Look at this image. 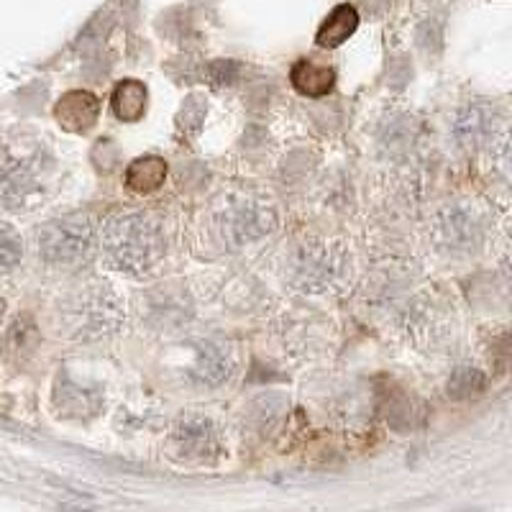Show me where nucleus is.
Masks as SVG:
<instances>
[{
    "label": "nucleus",
    "instance_id": "obj_1",
    "mask_svg": "<svg viewBox=\"0 0 512 512\" xmlns=\"http://www.w3.org/2000/svg\"><path fill=\"white\" fill-rule=\"evenodd\" d=\"M105 262L126 274H144L162 259L164 228L157 216L144 210L113 213L100 228Z\"/></svg>",
    "mask_w": 512,
    "mask_h": 512
},
{
    "label": "nucleus",
    "instance_id": "obj_2",
    "mask_svg": "<svg viewBox=\"0 0 512 512\" xmlns=\"http://www.w3.org/2000/svg\"><path fill=\"white\" fill-rule=\"evenodd\" d=\"M52 159L26 139L0 141V208L29 210L47 200Z\"/></svg>",
    "mask_w": 512,
    "mask_h": 512
},
{
    "label": "nucleus",
    "instance_id": "obj_3",
    "mask_svg": "<svg viewBox=\"0 0 512 512\" xmlns=\"http://www.w3.org/2000/svg\"><path fill=\"white\" fill-rule=\"evenodd\" d=\"M290 282L305 292H328L346 277V254L326 241L308 239L297 244L287 262Z\"/></svg>",
    "mask_w": 512,
    "mask_h": 512
},
{
    "label": "nucleus",
    "instance_id": "obj_4",
    "mask_svg": "<svg viewBox=\"0 0 512 512\" xmlns=\"http://www.w3.org/2000/svg\"><path fill=\"white\" fill-rule=\"evenodd\" d=\"M95 244V231L90 216H64L59 221L41 226L36 233L39 256L52 267L72 269L88 262Z\"/></svg>",
    "mask_w": 512,
    "mask_h": 512
},
{
    "label": "nucleus",
    "instance_id": "obj_5",
    "mask_svg": "<svg viewBox=\"0 0 512 512\" xmlns=\"http://www.w3.org/2000/svg\"><path fill=\"white\" fill-rule=\"evenodd\" d=\"M123 310L118 297L105 287H90L75 297L67 310V326L72 336L82 341H95L100 336L116 331L121 326Z\"/></svg>",
    "mask_w": 512,
    "mask_h": 512
},
{
    "label": "nucleus",
    "instance_id": "obj_6",
    "mask_svg": "<svg viewBox=\"0 0 512 512\" xmlns=\"http://www.w3.org/2000/svg\"><path fill=\"white\" fill-rule=\"evenodd\" d=\"M487 213L477 203H451L433 221V239L451 254H472L484 241Z\"/></svg>",
    "mask_w": 512,
    "mask_h": 512
},
{
    "label": "nucleus",
    "instance_id": "obj_7",
    "mask_svg": "<svg viewBox=\"0 0 512 512\" xmlns=\"http://www.w3.org/2000/svg\"><path fill=\"white\" fill-rule=\"evenodd\" d=\"M277 228V210L262 198H241L226 208L223 233L233 244H246L272 233Z\"/></svg>",
    "mask_w": 512,
    "mask_h": 512
},
{
    "label": "nucleus",
    "instance_id": "obj_8",
    "mask_svg": "<svg viewBox=\"0 0 512 512\" xmlns=\"http://www.w3.org/2000/svg\"><path fill=\"white\" fill-rule=\"evenodd\" d=\"M454 136L466 152H495L507 141L505 131H500V118L484 103L466 105L454 121Z\"/></svg>",
    "mask_w": 512,
    "mask_h": 512
},
{
    "label": "nucleus",
    "instance_id": "obj_9",
    "mask_svg": "<svg viewBox=\"0 0 512 512\" xmlns=\"http://www.w3.org/2000/svg\"><path fill=\"white\" fill-rule=\"evenodd\" d=\"M98 116L100 100L90 90H70L54 103V118L67 134H88Z\"/></svg>",
    "mask_w": 512,
    "mask_h": 512
},
{
    "label": "nucleus",
    "instance_id": "obj_10",
    "mask_svg": "<svg viewBox=\"0 0 512 512\" xmlns=\"http://www.w3.org/2000/svg\"><path fill=\"white\" fill-rule=\"evenodd\" d=\"M333 82H336V72L331 67H323V64L303 59L292 67V85L305 98H323L333 90Z\"/></svg>",
    "mask_w": 512,
    "mask_h": 512
},
{
    "label": "nucleus",
    "instance_id": "obj_11",
    "mask_svg": "<svg viewBox=\"0 0 512 512\" xmlns=\"http://www.w3.org/2000/svg\"><path fill=\"white\" fill-rule=\"evenodd\" d=\"M356 29H359V13H356L354 6L344 3V6L333 8L331 16L323 21L318 31V44L323 49H336L344 41H349Z\"/></svg>",
    "mask_w": 512,
    "mask_h": 512
},
{
    "label": "nucleus",
    "instance_id": "obj_12",
    "mask_svg": "<svg viewBox=\"0 0 512 512\" xmlns=\"http://www.w3.org/2000/svg\"><path fill=\"white\" fill-rule=\"evenodd\" d=\"M164 180H167V162L159 157H139L126 169L128 190L139 192V195H149V192L159 190Z\"/></svg>",
    "mask_w": 512,
    "mask_h": 512
},
{
    "label": "nucleus",
    "instance_id": "obj_13",
    "mask_svg": "<svg viewBox=\"0 0 512 512\" xmlns=\"http://www.w3.org/2000/svg\"><path fill=\"white\" fill-rule=\"evenodd\" d=\"M233 354L221 344H208L198 356V377L208 384H223L233 374Z\"/></svg>",
    "mask_w": 512,
    "mask_h": 512
},
{
    "label": "nucleus",
    "instance_id": "obj_14",
    "mask_svg": "<svg viewBox=\"0 0 512 512\" xmlns=\"http://www.w3.org/2000/svg\"><path fill=\"white\" fill-rule=\"evenodd\" d=\"M113 113L121 121H139L146 111V88L136 80H123L113 90Z\"/></svg>",
    "mask_w": 512,
    "mask_h": 512
},
{
    "label": "nucleus",
    "instance_id": "obj_15",
    "mask_svg": "<svg viewBox=\"0 0 512 512\" xmlns=\"http://www.w3.org/2000/svg\"><path fill=\"white\" fill-rule=\"evenodd\" d=\"M177 443L187 451H205L213 441V431H210V423L205 418H198V415H187L177 423Z\"/></svg>",
    "mask_w": 512,
    "mask_h": 512
},
{
    "label": "nucleus",
    "instance_id": "obj_16",
    "mask_svg": "<svg viewBox=\"0 0 512 512\" xmlns=\"http://www.w3.org/2000/svg\"><path fill=\"white\" fill-rule=\"evenodd\" d=\"M36 349V333L34 326H31L26 318H18L11 326V331L6 333V344H3V351L11 361H24L29 359L31 351Z\"/></svg>",
    "mask_w": 512,
    "mask_h": 512
},
{
    "label": "nucleus",
    "instance_id": "obj_17",
    "mask_svg": "<svg viewBox=\"0 0 512 512\" xmlns=\"http://www.w3.org/2000/svg\"><path fill=\"white\" fill-rule=\"evenodd\" d=\"M21 254H24V244H21L18 231L11 223L0 221V280L18 267Z\"/></svg>",
    "mask_w": 512,
    "mask_h": 512
},
{
    "label": "nucleus",
    "instance_id": "obj_18",
    "mask_svg": "<svg viewBox=\"0 0 512 512\" xmlns=\"http://www.w3.org/2000/svg\"><path fill=\"white\" fill-rule=\"evenodd\" d=\"M484 387V377L477 372V369H461V372L454 374L451 384H448V395L454 397H472L477 395L479 390Z\"/></svg>",
    "mask_w": 512,
    "mask_h": 512
},
{
    "label": "nucleus",
    "instance_id": "obj_19",
    "mask_svg": "<svg viewBox=\"0 0 512 512\" xmlns=\"http://www.w3.org/2000/svg\"><path fill=\"white\" fill-rule=\"evenodd\" d=\"M3 315H6V303L0 300V320H3Z\"/></svg>",
    "mask_w": 512,
    "mask_h": 512
}]
</instances>
